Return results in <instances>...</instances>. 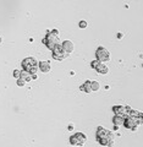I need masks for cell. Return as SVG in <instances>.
Returning a JSON list of instances; mask_svg holds the SVG:
<instances>
[{"label":"cell","instance_id":"obj_1","mask_svg":"<svg viewBox=\"0 0 143 147\" xmlns=\"http://www.w3.org/2000/svg\"><path fill=\"white\" fill-rule=\"evenodd\" d=\"M43 43L47 45L48 49L53 50L54 47L56 44H60L59 43V31L58 30H52V31H48L47 36H45V38L43 39Z\"/></svg>","mask_w":143,"mask_h":147},{"label":"cell","instance_id":"obj_2","mask_svg":"<svg viewBox=\"0 0 143 147\" xmlns=\"http://www.w3.org/2000/svg\"><path fill=\"white\" fill-rule=\"evenodd\" d=\"M143 124V120L141 118L138 117H125V121H124V126H125L126 129H130V130H133L136 131L137 127L142 125Z\"/></svg>","mask_w":143,"mask_h":147},{"label":"cell","instance_id":"obj_3","mask_svg":"<svg viewBox=\"0 0 143 147\" xmlns=\"http://www.w3.org/2000/svg\"><path fill=\"white\" fill-rule=\"evenodd\" d=\"M87 141V135L83 134V132H77V134L72 135L70 137V144L73 146H80L82 147Z\"/></svg>","mask_w":143,"mask_h":147},{"label":"cell","instance_id":"obj_4","mask_svg":"<svg viewBox=\"0 0 143 147\" xmlns=\"http://www.w3.org/2000/svg\"><path fill=\"white\" fill-rule=\"evenodd\" d=\"M52 52H53V59H55V60H59V61H61V60H64V59H66V57L68 55L65 52V50H64L61 44H56Z\"/></svg>","mask_w":143,"mask_h":147},{"label":"cell","instance_id":"obj_5","mask_svg":"<svg viewBox=\"0 0 143 147\" xmlns=\"http://www.w3.org/2000/svg\"><path fill=\"white\" fill-rule=\"evenodd\" d=\"M97 60H99L100 63H105L110 60V53L108 52V49H105L104 47H99L95 52Z\"/></svg>","mask_w":143,"mask_h":147},{"label":"cell","instance_id":"obj_6","mask_svg":"<svg viewBox=\"0 0 143 147\" xmlns=\"http://www.w3.org/2000/svg\"><path fill=\"white\" fill-rule=\"evenodd\" d=\"M38 61H37V59L36 58H26L23 59V61H22V67H23V70L26 71H30V69L31 67H34V66H38Z\"/></svg>","mask_w":143,"mask_h":147},{"label":"cell","instance_id":"obj_7","mask_svg":"<svg viewBox=\"0 0 143 147\" xmlns=\"http://www.w3.org/2000/svg\"><path fill=\"white\" fill-rule=\"evenodd\" d=\"M114 141H115V137H114V135L111 134V132H110L108 136L101 137V139H98V142L100 145L107 146V147H113L114 146Z\"/></svg>","mask_w":143,"mask_h":147},{"label":"cell","instance_id":"obj_8","mask_svg":"<svg viewBox=\"0 0 143 147\" xmlns=\"http://www.w3.org/2000/svg\"><path fill=\"white\" fill-rule=\"evenodd\" d=\"M113 112H114L115 115L126 117L127 115V107H124V105H114V107H113Z\"/></svg>","mask_w":143,"mask_h":147},{"label":"cell","instance_id":"obj_9","mask_svg":"<svg viewBox=\"0 0 143 147\" xmlns=\"http://www.w3.org/2000/svg\"><path fill=\"white\" fill-rule=\"evenodd\" d=\"M61 45H62L64 50H65L67 54L72 53V52H73V48H75V45H73V43L71 42V40H64Z\"/></svg>","mask_w":143,"mask_h":147},{"label":"cell","instance_id":"obj_10","mask_svg":"<svg viewBox=\"0 0 143 147\" xmlns=\"http://www.w3.org/2000/svg\"><path fill=\"white\" fill-rule=\"evenodd\" d=\"M110 132H111V131H109V130H107V129H104L103 126H99L98 129H97V140L101 139V137L108 136Z\"/></svg>","mask_w":143,"mask_h":147},{"label":"cell","instance_id":"obj_11","mask_svg":"<svg viewBox=\"0 0 143 147\" xmlns=\"http://www.w3.org/2000/svg\"><path fill=\"white\" fill-rule=\"evenodd\" d=\"M38 69H39V70L40 71H42V72H49L50 71V69H52V67H50V63L49 61H40L39 64H38Z\"/></svg>","mask_w":143,"mask_h":147},{"label":"cell","instance_id":"obj_12","mask_svg":"<svg viewBox=\"0 0 143 147\" xmlns=\"http://www.w3.org/2000/svg\"><path fill=\"white\" fill-rule=\"evenodd\" d=\"M124 121H125V117H119V115H115L113 118V124L116 126H121L124 125Z\"/></svg>","mask_w":143,"mask_h":147},{"label":"cell","instance_id":"obj_13","mask_svg":"<svg viewBox=\"0 0 143 147\" xmlns=\"http://www.w3.org/2000/svg\"><path fill=\"white\" fill-rule=\"evenodd\" d=\"M97 72H98V74H101V75H105V74H108V72H109V67L105 65L104 63H101L100 65L97 67Z\"/></svg>","mask_w":143,"mask_h":147},{"label":"cell","instance_id":"obj_14","mask_svg":"<svg viewBox=\"0 0 143 147\" xmlns=\"http://www.w3.org/2000/svg\"><path fill=\"white\" fill-rule=\"evenodd\" d=\"M20 79H23L26 82L33 80V79H32V75L28 71H26V70H21V77H20Z\"/></svg>","mask_w":143,"mask_h":147},{"label":"cell","instance_id":"obj_15","mask_svg":"<svg viewBox=\"0 0 143 147\" xmlns=\"http://www.w3.org/2000/svg\"><path fill=\"white\" fill-rule=\"evenodd\" d=\"M81 90H82V91H85V92H86V93H92V92H93V91H92L91 81H86V82H85V84H83V85H82V86H81Z\"/></svg>","mask_w":143,"mask_h":147},{"label":"cell","instance_id":"obj_16","mask_svg":"<svg viewBox=\"0 0 143 147\" xmlns=\"http://www.w3.org/2000/svg\"><path fill=\"white\" fill-rule=\"evenodd\" d=\"M91 86H92V91H98L100 88V85L98 81H91Z\"/></svg>","mask_w":143,"mask_h":147},{"label":"cell","instance_id":"obj_17","mask_svg":"<svg viewBox=\"0 0 143 147\" xmlns=\"http://www.w3.org/2000/svg\"><path fill=\"white\" fill-rule=\"evenodd\" d=\"M100 61L99 60H97V59H95V60H93V61H92L91 63V66H92V69H95V70H97V67H98L99 65H100Z\"/></svg>","mask_w":143,"mask_h":147},{"label":"cell","instance_id":"obj_18","mask_svg":"<svg viewBox=\"0 0 143 147\" xmlns=\"http://www.w3.org/2000/svg\"><path fill=\"white\" fill-rule=\"evenodd\" d=\"M26 85V81L23 79H18L17 80V86H20V87H23Z\"/></svg>","mask_w":143,"mask_h":147},{"label":"cell","instance_id":"obj_19","mask_svg":"<svg viewBox=\"0 0 143 147\" xmlns=\"http://www.w3.org/2000/svg\"><path fill=\"white\" fill-rule=\"evenodd\" d=\"M13 77H15V79H20V77H21V71L20 70H15V71H13Z\"/></svg>","mask_w":143,"mask_h":147},{"label":"cell","instance_id":"obj_20","mask_svg":"<svg viewBox=\"0 0 143 147\" xmlns=\"http://www.w3.org/2000/svg\"><path fill=\"white\" fill-rule=\"evenodd\" d=\"M78 26H80L81 28H86V27H87V22H86L85 20H82V21H80V24H78Z\"/></svg>","mask_w":143,"mask_h":147},{"label":"cell","instance_id":"obj_21","mask_svg":"<svg viewBox=\"0 0 143 147\" xmlns=\"http://www.w3.org/2000/svg\"><path fill=\"white\" fill-rule=\"evenodd\" d=\"M67 129H68V130H70V131H71V130H73V124H70Z\"/></svg>","mask_w":143,"mask_h":147},{"label":"cell","instance_id":"obj_22","mask_svg":"<svg viewBox=\"0 0 143 147\" xmlns=\"http://www.w3.org/2000/svg\"><path fill=\"white\" fill-rule=\"evenodd\" d=\"M122 37H124V34H122V33H117V38H119V39H121Z\"/></svg>","mask_w":143,"mask_h":147},{"label":"cell","instance_id":"obj_23","mask_svg":"<svg viewBox=\"0 0 143 147\" xmlns=\"http://www.w3.org/2000/svg\"><path fill=\"white\" fill-rule=\"evenodd\" d=\"M138 118H141L142 120H143V113H141V112H140V115H138Z\"/></svg>","mask_w":143,"mask_h":147},{"label":"cell","instance_id":"obj_24","mask_svg":"<svg viewBox=\"0 0 143 147\" xmlns=\"http://www.w3.org/2000/svg\"><path fill=\"white\" fill-rule=\"evenodd\" d=\"M114 130L116 131V130H119V126H116V125H114Z\"/></svg>","mask_w":143,"mask_h":147},{"label":"cell","instance_id":"obj_25","mask_svg":"<svg viewBox=\"0 0 143 147\" xmlns=\"http://www.w3.org/2000/svg\"><path fill=\"white\" fill-rule=\"evenodd\" d=\"M32 79H33V80H36V79H37V74H36V75H32Z\"/></svg>","mask_w":143,"mask_h":147},{"label":"cell","instance_id":"obj_26","mask_svg":"<svg viewBox=\"0 0 143 147\" xmlns=\"http://www.w3.org/2000/svg\"><path fill=\"white\" fill-rule=\"evenodd\" d=\"M3 43V39H1V37H0V44H1Z\"/></svg>","mask_w":143,"mask_h":147},{"label":"cell","instance_id":"obj_27","mask_svg":"<svg viewBox=\"0 0 143 147\" xmlns=\"http://www.w3.org/2000/svg\"><path fill=\"white\" fill-rule=\"evenodd\" d=\"M142 67H143V64H142Z\"/></svg>","mask_w":143,"mask_h":147}]
</instances>
